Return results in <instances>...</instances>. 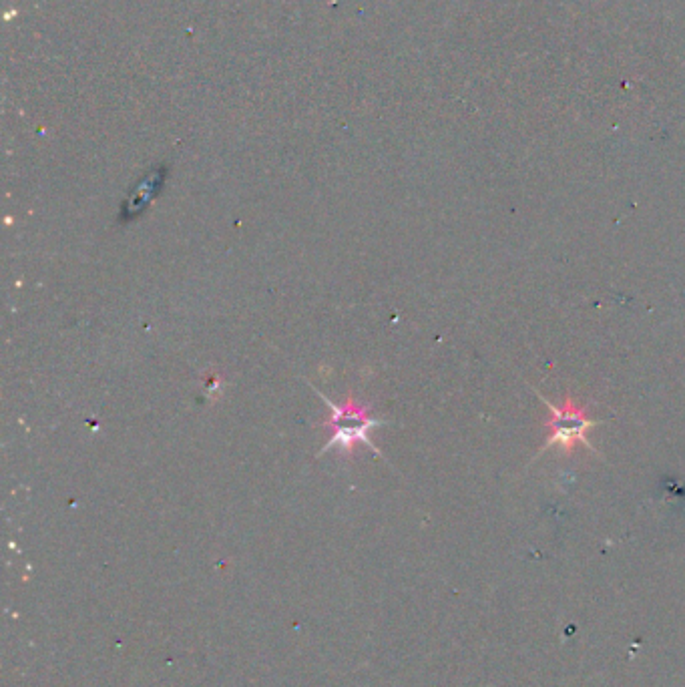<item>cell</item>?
Masks as SVG:
<instances>
[{"instance_id": "1", "label": "cell", "mask_w": 685, "mask_h": 687, "mask_svg": "<svg viewBox=\"0 0 685 687\" xmlns=\"http://www.w3.org/2000/svg\"><path fill=\"white\" fill-rule=\"evenodd\" d=\"M316 394L320 398H324L332 410V418L326 420V428L332 430V438L328 440V444L320 450L322 452H328L330 448H338L340 452H344L346 456L352 454V450L358 446V444H364V446H370L374 452H378V448L370 442V430L378 428L384 424V420H378V418H372L370 412H368V406L366 404H360L352 394L346 398L344 404H334L330 402L326 396H322V392L316 390Z\"/></svg>"}, {"instance_id": "2", "label": "cell", "mask_w": 685, "mask_h": 687, "mask_svg": "<svg viewBox=\"0 0 685 687\" xmlns=\"http://www.w3.org/2000/svg\"><path fill=\"white\" fill-rule=\"evenodd\" d=\"M541 400L549 408V418L545 422L547 428V440L539 454H543L549 448H561L565 452H571L579 446H587L593 450V446L587 440V432L595 428L599 422L591 420L587 414V408L579 404L573 396H565L563 402L553 404L547 398L541 396Z\"/></svg>"}]
</instances>
